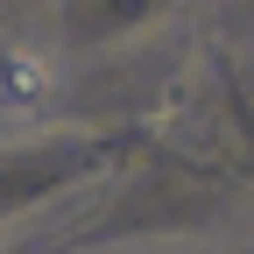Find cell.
Segmentation results:
<instances>
[{"instance_id": "cell-1", "label": "cell", "mask_w": 254, "mask_h": 254, "mask_svg": "<svg viewBox=\"0 0 254 254\" xmlns=\"http://www.w3.org/2000/svg\"><path fill=\"white\" fill-rule=\"evenodd\" d=\"M0 85H7V99L28 106V99H43V85H50V78H43V64H36V57L7 50V57H0Z\"/></svg>"}]
</instances>
